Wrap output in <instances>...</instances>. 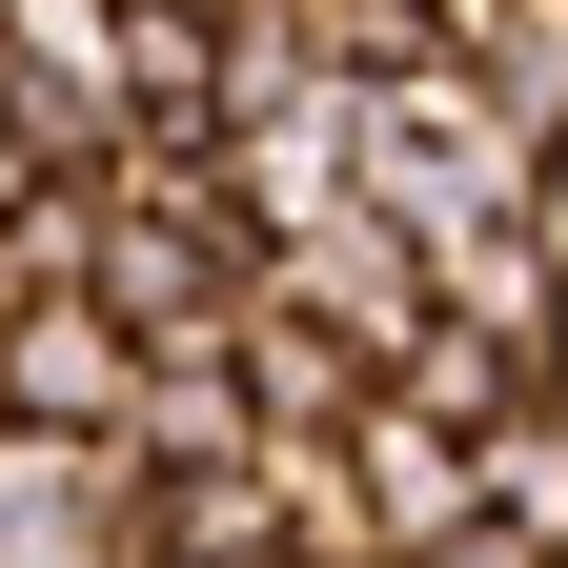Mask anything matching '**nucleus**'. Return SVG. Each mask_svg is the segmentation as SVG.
Returning a JSON list of instances; mask_svg holds the SVG:
<instances>
[{"mask_svg": "<svg viewBox=\"0 0 568 568\" xmlns=\"http://www.w3.org/2000/svg\"><path fill=\"white\" fill-rule=\"evenodd\" d=\"M325 467H345V508H366V568H406V548L467 528V447H447L426 406H386V386H366V426H345Z\"/></svg>", "mask_w": 568, "mask_h": 568, "instance_id": "obj_2", "label": "nucleus"}, {"mask_svg": "<svg viewBox=\"0 0 568 568\" xmlns=\"http://www.w3.org/2000/svg\"><path fill=\"white\" fill-rule=\"evenodd\" d=\"M122 406H142V345L82 305V284L0 305V426H41V447H122Z\"/></svg>", "mask_w": 568, "mask_h": 568, "instance_id": "obj_1", "label": "nucleus"}]
</instances>
